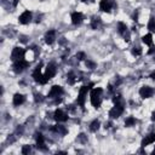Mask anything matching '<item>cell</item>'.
<instances>
[{
  "mask_svg": "<svg viewBox=\"0 0 155 155\" xmlns=\"http://www.w3.org/2000/svg\"><path fill=\"white\" fill-rule=\"evenodd\" d=\"M32 152V148H30V145H23V148H22V154H29Z\"/></svg>",
  "mask_w": 155,
  "mask_h": 155,
  "instance_id": "cell-26",
  "label": "cell"
},
{
  "mask_svg": "<svg viewBox=\"0 0 155 155\" xmlns=\"http://www.w3.org/2000/svg\"><path fill=\"white\" fill-rule=\"evenodd\" d=\"M154 95V90L152 89L150 86H142L139 90V96L142 97V98H150Z\"/></svg>",
  "mask_w": 155,
  "mask_h": 155,
  "instance_id": "cell-8",
  "label": "cell"
},
{
  "mask_svg": "<svg viewBox=\"0 0 155 155\" xmlns=\"http://www.w3.org/2000/svg\"><path fill=\"white\" fill-rule=\"evenodd\" d=\"M87 1H89V0H81V3H84V4H87Z\"/></svg>",
  "mask_w": 155,
  "mask_h": 155,
  "instance_id": "cell-34",
  "label": "cell"
},
{
  "mask_svg": "<svg viewBox=\"0 0 155 155\" xmlns=\"http://www.w3.org/2000/svg\"><path fill=\"white\" fill-rule=\"evenodd\" d=\"M102 93H103V90L101 87H95V89H91L90 91L91 104L96 109H98L102 104Z\"/></svg>",
  "mask_w": 155,
  "mask_h": 155,
  "instance_id": "cell-1",
  "label": "cell"
},
{
  "mask_svg": "<svg viewBox=\"0 0 155 155\" xmlns=\"http://www.w3.org/2000/svg\"><path fill=\"white\" fill-rule=\"evenodd\" d=\"M155 52V47H152L150 50L148 51V55H152V53H154Z\"/></svg>",
  "mask_w": 155,
  "mask_h": 155,
  "instance_id": "cell-30",
  "label": "cell"
},
{
  "mask_svg": "<svg viewBox=\"0 0 155 155\" xmlns=\"http://www.w3.org/2000/svg\"><path fill=\"white\" fill-rule=\"evenodd\" d=\"M148 29L152 33H155V18L152 17L149 19V22H148Z\"/></svg>",
  "mask_w": 155,
  "mask_h": 155,
  "instance_id": "cell-23",
  "label": "cell"
},
{
  "mask_svg": "<svg viewBox=\"0 0 155 155\" xmlns=\"http://www.w3.org/2000/svg\"><path fill=\"white\" fill-rule=\"evenodd\" d=\"M153 143H155V133H150L148 136H145V138H143L140 145H142V147H147V145L153 144Z\"/></svg>",
  "mask_w": 155,
  "mask_h": 155,
  "instance_id": "cell-16",
  "label": "cell"
},
{
  "mask_svg": "<svg viewBox=\"0 0 155 155\" xmlns=\"http://www.w3.org/2000/svg\"><path fill=\"white\" fill-rule=\"evenodd\" d=\"M150 79H153V80H155V72H153L152 74H150Z\"/></svg>",
  "mask_w": 155,
  "mask_h": 155,
  "instance_id": "cell-31",
  "label": "cell"
},
{
  "mask_svg": "<svg viewBox=\"0 0 155 155\" xmlns=\"http://www.w3.org/2000/svg\"><path fill=\"white\" fill-rule=\"evenodd\" d=\"M45 78L47 80H50V79H52L53 76L56 75V66L53 64V63H50V64H47V67H46V70H45Z\"/></svg>",
  "mask_w": 155,
  "mask_h": 155,
  "instance_id": "cell-12",
  "label": "cell"
},
{
  "mask_svg": "<svg viewBox=\"0 0 155 155\" xmlns=\"http://www.w3.org/2000/svg\"><path fill=\"white\" fill-rule=\"evenodd\" d=\"M142 42L145 44V45H153V34L152 33H148L145 35L142 36Z\"/></svg>",
  "mask_w": 155,
  "mask_h": 155,
  "instance_id": "cell-18",
  "label": "cell"
},
{
  "mask_svg": "<svg viewBox=\"0 0 155 155\" xmlns=\"http://www.w3.org/2000/svg\"><path fill=\"white\" fill-rule=\"evenodd\" d=\"M86 66L89 67L90 69H93V68L96 67V64H95V63H93V62H91V61H86Z\"/></svg>",
  "mask_w": 155,
  "mask_h": 155,
  "instance_id": "cell-29",
  "label": "cell"
},
{
  "mask_svg": "<svg viewBox=\"0 0 155 155\" xmlns=\"http://www.w3.org/2000/svg\"><path fill=\"white\" fill-rule=\"evenodd\" d=\"M53 118H55V120L58 121V123H66L69 116H68L62 109H56L55 114H53Z\"/></svg>",
  "mask_w": 155,
  "mask_h": 155,
  "instance_id": "cell-10",
  "label": "cell"
},
{
  "mask_svg": "<svg viewBox=\"0 0 155 155\" xmlns=\"http://www.w3.org/2000/svg\"><path fill=\"white\" fill-rule=\"evenodd\" d=\"M70 18H72V23L74 24V26H78V24H80L81 22H82V19H84V15H82L81 12H73L72 13V16H70Z\"/></svg>",
  "mask_w": 155,
  "mask_h": 155,
  "instance_id": "cell-14",
  "label": "cell"
},
{
  "mask_svg": "<svg viewBox=\"0 0 155 155\" xmlns=\"http://www.w3.org/2000/svg\"><path fill=\"white\" fill-rule=\"evenodd\" d=\"M132 55L133 56H140L142 55V48L138 47V46H134L132 48Z\"/></svg>",
  "mask_w": 155,
  "mask_h": 155,
  "instance_id": "cell-25",
  "label": "cell"
},
{
  "mask_svg": "<svg viewBox=\"0 0 155 155\" xmlns=\"http://www.w3.org/2000/svg\"><path fill=\"white\" fill-rule=\"evenodd\" d=\"M32 17H33L32 12L29 11V10H26V11H23L21 15H19L18 22L21 23V24H28L29 22L32 21Z\"/></svg>",
  "mask_w": 155,
  "mask_h": 155,
  "instance_id": "cell-6",
  "label": "cell"
},
{
  "mask_svg": "<svg viewBox=\"0 0 155 155\" xmlns=\"http://www.w3.org/2000/svg\"><path fill=\"white\" fill-rule=\"evenodd\" d=\"M152 120L155 121V111H153V113H152Z\"/></svg>",
  "mask_w": 155,
  "mask_h": 155,
  "instance_id": "cell-32",
  "label": "cell"
},
{
  "mask_svg": "<svg viewBox=\"0 0 155 155\" xmlns=\"http://www.w3.org/2000/svg\"><path fill=\"white\" fill-rule=\"evenodd\" d=\"M153 154H155V149H154V150H153Z\"/></svg>",
  "mask_w": 155,
  "mask_h": 155,
  "instance_id": "cell-35",
  "label": "cell"
},
{
  "mask_svg": "<svg viewBox=\"0 0 155 155\" xmlns=\"http://www.w3.org/2000/svg\"><path fill=\"white\" fill-rule=\"evenodd\" d=\"M51 131H53V132H57V133H62V134H64V133L67 132L66 129L63 127V126H60V125L52 126V127H51Z\"/></svg>",
  "mask_w": 155,
  "mask_h": 155,
  "instance_id": "cell-21",
  "label": "cell"
},
{
  "mask_svg": "<svg viewBox=\"0 0 155 155\" xmlns=\"http://www.w3.org/2000/svg\"><path fill=\"white\" fill-rule=\"evenodd\" d=\"M24 55H26V50L22 47H15L12 52H11V60L13 62L16 61H19V60H23L24 58Z\"/></svg>",
  "mask_w": 155,
  "mask_h": 155,
  "instance_id": "cell-4",
  "label": "cell"
},
{
  "mask_svg": "<svg viewBox=\"0 0 155 155\" xmlns=\"http://www.w3.org/2000/svg\"><path fill=\"white\" fill-rule=\"evenodd\" d=\"M35 140H36V147L39 149H45V139H44V136L41 133H36L35 134Z\"/></svg>",
  "mask_w": 155,
  "mask_h": 155,
  "instance_id": "cell-17",
  "label": "cell"
},
{
  "mask_svg": "<svg viewBox=\"0 0 155 155\" xmlns=\"http://www.w3.org/2000/svg\"><path fill=\"white\" fill-rule=\"evenodd\" d=\"M136 123H137V120H136L133 116H129V118H126V120H125V126L126 127H131V126L136 125Z\"/></svg>",
  "mask_w": 155,
  "mask_h": 155,
  "instance_id": "cell-20",
  "label": "cell"
},
{
  "mask_svg": "<svg viewBox=\"0 0 155 155\" xmlns=\"http://www.w3.org/2000/svg\"><path fill=\"white\" fill-rule=\"evenodd\" d=\"M124 113V107L120 105H114L113 108L109 110V116L111 119H118L119 116H121V114Z\"/></svg>",
  "mask_w": 155,
  "mask_h": 155,
  "instance_id": "cell-9",
  "label": "cell"
},
{
  "mask_svg": "<svg viewBox=\"0 0 155 155\" xmlns=\"http://www.w3.org/2000/svg\"><path fill=\"white\" fill-rule=\"evenodd\" d=\"M99 126H101V123H99V120H93L91 123V125H90V131L91 132H96V131H98V129H99Z\"/></svg>",
  "mask_w": 155,
  "mask_h": 155,
  "instance_id": "cell-19",
  "label": "cell"
},
{
  "mask_svg": "<svg viewBox=\"0 0 155 155\" xmlns=\"http://www.w3.org/2000/svg\"><path fill=\"white\" fill-rule=\"evenodd\" d=\"M76 58H78L79 61H84V60H85V53H84V52H78V53H76Z\"/></svg>",
  "mask_w": 155,
  "mask_h": 155,
  "instance_id": "cell-28",
  "label": "cell"
},
{
  "mask_svg": "<svg viewBox=\"0 0 155 155\" xmlns=\"http://www.w3.org/2000/svg\"><path fill=\"white\" fill-rule=\"evenodd\" d=\"M118 30H119V33L121 34V35H124L126 32H129V30H127V26H126L125 23H123V22H119V24H118Z\"/></svg>",
  "mask_w": 155,
  "mask_h": 155,
  "instance_id": "cell-22",
  "label": "cell"
},
{
  "mask_svg": "<svg viewBox=\"0 0 155 155\" xmlns=\"http://www.w3.org/2000/svg\"><path fill=\"white\" fill-rule=\"evenodd\" d=\"M18 1H19V0H15V1H13V6H15V7H16V6H17V4H18Z\"/></svg>",
  "mask_w": 155,
  "mask_h": 155,
  "instance_id": "cell-33",
  "label": "cell"
},
{
  "mask_svg": "<svg viewBox=\"0 0 155 155\" xmlns=\"http://www.w3.org/2000/svg\"><path fill=\"white\" fill-rule=\"evenodd\" d=\"M28 67H29V63L24 60H19V61L13 62V70L16 73H21Z\"/></svg>",
  "mask_w": 155,
  "mask_h": 155,
  "instance_id": "cell-5",
  "label": "cell"
},
{
  "mask_svg": "<svg viewBox=\"0 0 155 155\" xmlns=\"http://www.w3.org/2000/svg\"><path fill=\"white\" fill-rule=\"evenodd\" d=\"M62 93H63V87L60 86V85H53L51 87L50 92H48L47 97H50V98H55V97H60Z\"/></svg>",
  "mask_w": 155,
  "mask_h": 155,
  "instance_id": "cell-7",
  "label": "cell"
},
{
  "mask_svg": "<svg viewBox=\"0 0 155 155\" xmlns=\"http://www.w3.org/2000/svg\"><path fill=\"white\" fill-rule=\"evenodd\" d=\"M24 101H26V97H24L22 93H15L13 95V98H12L13 105H16V107L22 105L24 103Z\"/></svg>",
  "mask_w": 155,
  "mask_h": 155,
  "instance_id": "cell-15",
  "label": "cell"
},
{
  "mask_svg": "<svg viewBox=\"0 0 155 155\" xmlns=\"http://www.w3.org/2000/svg\"><path fill=\"white\" fill-rule=\"evenodd\" d=\"M99 23H101L99 18H93V19H92V22H91V27H92V29H97V28H98Z\"/></svg>",
  "mask_w": 155,
  "mask_h": 155,
  "instance_id": "cell-24",
  "label": "cell"
},
{
  "mask_svg": "<svg viewBox=\"0 0 155 155\" xmlns=\"http://www.w3.org/2000/svg\"><path fill=\"white\" fill-rule=\"evenodd\" d=\"M92 86H93V84H90V85H87V86H81L80 87V90H79V93H78V104H79L82 109H84V107H85V101H86V97H87V93L91 91L92 89Z\"/></svg>",
  "mask_w": 155,
  "mask_h": 155,
  "instance_id": "cell-2",
  "label": "cell"
},
{
  "mask_svg": "<svg viewBox=\"0 0 155 155\" xmlns=\"http://www.w3.org/2000/svg\"><path fill=\"white\" fill-rule=\"evenodd\" d=\"M75 81H76V78L74 76V74H73V73H70V74L68 75V82H69V84H74Z\"/></svg>",
  "mask_w": 155,
  "mask_h": 155,
  "instance_id": "cell-27",
  "label": "cell"
},
{
  "mask_svg": "<svg viewBox=\"0 0 155 155\" xmlns=\"http://www.w3.org/2000/svg\"><path fill=\"white\" fill-rule=\"evenodd\" d=\"M91 1H95V0H91Z\"/></svg>",
  "mask_w": 155,
  "mask_h": 155,
  "instance_id": "cell-36",
  "label": "cell"
},
{
  "mask_svg": "<svg viewBox=\"0 0 155 155\" xmlns=\"http://www.w3.org/2000/svg\"><path fill=\"white\" fill-rule=\"evenodd\" d=\"M41 68H42V63H40V64L36 66V68L33 72V79H34V81H36V82H39V84L44 85V84H46L48 80L45 78V75L41 73Z\"/></svg>",
  "mask_w": 155,
  "mask_h": 155,
  "instance_id": "cell-3",
  "label": "cell"
},
{
  "mask_svg": "<svg viewBox=\"0 0 155 155\" xmlns=\"http://www.w3.org/2000/svg\"><path fill=\"white\" fill-rule=\"evenodd\" d=\"M111 7H113V3H111V0H101V3H99L101 11L109 13L111 11Z\"/></svg>",
  "mask_w": 155,
  "mask_h": 155,
  "instance_id": "cell-11",
  "label": "cell"
},
{
  "mask_svg": "<svg viewBox=\"0 0 155 155\" xmlns=\"http://www.w3.org/2000/svg\"><path fill=\"white\" fill-rule=\"evenodd\" d=\"M55 40H56V30L55 29H51V30H48L45 34V42L47 45H52L55 42Z\"/></svg>",
  "mask_w": 155,
  "mask_h": 155,
  "instance_id": "cell-13",
  "label": "cell"
}]
</instances>
